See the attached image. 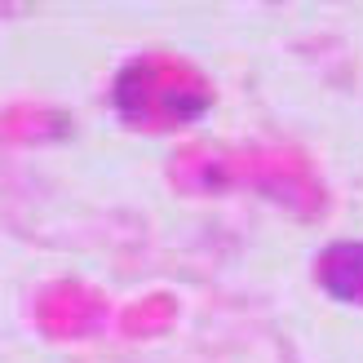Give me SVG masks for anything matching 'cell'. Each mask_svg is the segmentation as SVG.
Listing matches in <instances>:
<instances>
[]
</instances>
